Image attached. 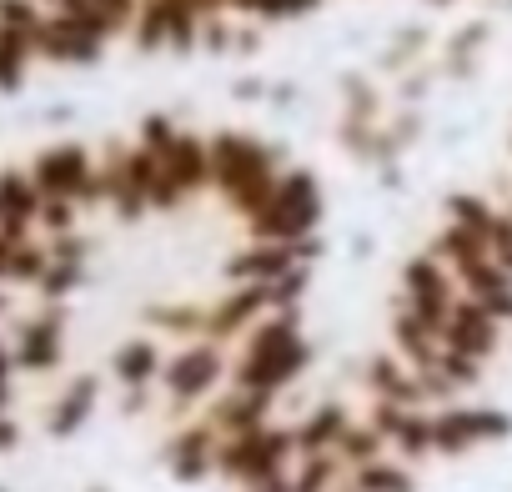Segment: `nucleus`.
Segmentation results:
<instances>
[{
  "instance_id": "obj_1",
  "label": "nucleus",
  "mask_w": 512,
  "mask_h": 492,
  "mask_svg": "<svg viewBox=\"0 0 512 492\" xmlns=\"http://www.w3.org/2000/svg\"><path fill=\"white\" fill-rule=\"evenodd\" d=\"M322 221V186L312 171H282L277 191L267 206L246 221L251 241H282V246H307Z\"/></svg>"
},
{
  "instance_id": "obj_2",
  "label": "nucleus",
  "mask_w": 512,
  "mask_h": 492,
  "mask_svg": "<svg viewBox=\"0 0 512 492\" xmlns=\"http://www.w3.org/2000/svg\"><path fill=\"white\" fill-rule=\"evenodd\" d=\"M231 382V342H216V337H196L186 342L176 357H166L161 367V387L176 407H201L211 402L221 387Z\"/></svg>"
},
{
  "instance_id": "obj_3",
  "label": "nucleus",
  "mask_w": 512,
  "mask_h": 492,
  "mask_svg": "<svg viewBox=\"0 0 512 492\" xmlns=\"http://www.w3.org/2000/svg\"><path fill=\"white\" fill-rule=\"evenodd\" d=\"M512 432V417L497 407H472V402H442L432 407V447L437 457H462L482 442H497Z\"/></svg>"
},
{
  "instance_id": "obj_4",
  "label": "nucleus",
  "mask_w": 512,
  "mask_h": 492,
  "mask_svg": "<svg viewBox=\"0 0 512 492\" xmlns=\"http://www.w3.org/2000/svg\"><path fill=\"white\" fill-rule=\"evenodd\" d=\"M216 457H221V432H216L206 417L191 422V427H181L176 442H171V452H166V462H171V472H176L181 482L211 477V472H216Z\"/></svg>"
},
{
  "instance_id": "obj_5",
  "label": "nucleus",
  "mask_w": 512,
  "mask_h": 492,
  "mask_svg": "<svg viewBox=\"0 0 512 492\" xmlns=\"http://www.w3.org/2000/svg\"><path fill=\"white\" fill-rule=\"evenodd\" d=\"M161 367H166V357H161V347H156V342H146V337L126 342V347L111 357L116 382H121V387H131V397H136V402H141V392H146V387H156V382H161Z\"/></svg>"
},
{
  "instance_id": "obj_6",
  "label": "nucleus",
  "mask_w": 512,
  "mask_h": 492,
  "mask_svg": "<svg viewBox=\"0 0 512 492\" xmlns=\"http://www.w3.org/2000/svg\"><path fill=\"white\" fill-rule=\"evenodd\" d=\"M347 487H352V492H412V487H417V477H412V462H402V457L382 452L377 462L352 467V472H347Z\"/></svg>"
},
{
  "instance_id": "obj_7",
  "label": "nucleus",
  "mask_w": 512,
  "mask_h": 492,
  "mask_svg": "<svg viewBox=\"0 0 512 492\" xmlns=\"http://www.w3.org/2000/svg\"><path fill=\"white\" fill-rule=\"evenodd\" d=\"M337 492H352V487H347V482H342V487H337Z\"/></svg>"
}]
</instances>
